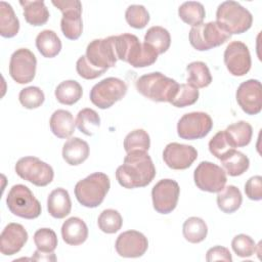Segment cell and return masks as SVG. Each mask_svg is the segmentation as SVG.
Instances as JSON below:
<instances>
[{
	"instance_id": "f546056e",
	"label": "cell",
	"mask_w": 262,
	"mask_h": 262,
	"mask_svg": "<svg viewBox=\"0 0 262 262\" xmlns=\"http://www.w3.org/2000/svg\"><path fill=\"white\" fill-rule=\"evenodd\" d=\"M54 94L57 101L61 104L73 105L82 97L83 89L77 81L66 80L57 85Z\"/></svg>"
},
{
	"instance_id": "277c9868",
	"label": "cell",
	"mask_w": 262,
	"mask_h": 262,
	"mask_svg": "<svg viewBox=\"0 0 262 262\" xmlns=\"http://www.w3.org/2000/svg\"><path fill=\"white\" fill-rule=\"evenodd\" d=\"M111 187V181L106 174L95 172L80 180L75 185L77 201L86 208H96L104 200Z\"/></svg>"
},
{
	"instance_id": "4fadbf2b",
	"label": "cell",
	"mask_w": 262,
	"mask_h": 262,
	"mask_svg": "<svg viewBox=\"0 0 262 262\" xmlns=\"http://www.w3.org/2000/svg\"><path fill=\"white\" fill-rule=\"evenodd\" d=\"M198 188L208 192H219L226 184V172L220 166L208 162H201L193 173Z\"/></svg>"
},
{
	"instance_id": "cb8c5ba5",
	"label": "cell",
	"mask_w": 262,
	"mask_h": 262,
	"mask_svg": "<svg viewBox=\"0 0 262 262\" xmlns=\"http://www.w3.org/2000/svg\"><path fill=\"white\" fill-rule=\"evenodd\" d=\"M51 132L58 138H69L75 132L76 123L73 115L66 110L55 111L49 121Z\"/></svg>"
},
{
	"instance_id": "4316f807",
	"label": "cell",
	"mask_w": 262,
	"mask_h": 262,
	"mask_svg": "<svg viewBox=\"0 0 262 262\" xmlns=\"http://www.w3.org/2000/svg\"><path fill=\"white\" fill-rule=\"evenodd\" d=\"M229 143L235 147H244L251 142L253 135L252 126L246 121H238L229 125L225 130Z\"/></svg>"
},
{
	"instance_id": "d4e9b609",
	"label": "cell",
	"mask_w": 262,
	"mask_h": 262,
	"mask_svg": "<svg viewBox=\"0 0 262 262\" xmlns=\"http://www.w3.org/2000/svg\"><path fill=\"white\" fill-rule=\"evenodd\" d=\"M19 4L24 9V16L28 24L38 27L43 26L49 18V11L44 1L20 0Z\"/></svg>"
},
{
	"instance_id": "d6986e66",
	"label": "cell",
	"mask_w": 262,
	"mask_h": 262,
	"mask_svg": "<svg viewBox=\"0 0 262 262\" xmlns=\"http://www.w3.org/2000/svg\"><path fill=\"white\" fill-rule=\"evenodd\" d=\"M115 248L121 257L138 258L145 254L148 241L143 233L137 230H127L117 237Z\"/></svg>"
},
{
	"instance_id": "f35d334b",
	"label": "cell",
	"mask_w": 262,
	"mask_h": 262,
	"mask_svg": "<svg viewBox=\"0 0 262 262\" xmlns=\"http://www.w3.org/2000/svg\"><path fill=\"white\" fill-rule=\"evenodd\" d=\"M199 95L198 88L187 83L179 84L177 92L170 103L176 107H185L195 103L199 99Z\"/></svg>"
},
{
	"instance_id": "e575fe53",
	"label": "cell",
	"mask_w": 262,
	"mask_h": 262,
	"mask_svg": "<svg viewBox=\"0 0 262 262\" xmlns=\"http://www.w3.org/2000/svg\"><path fill=\"white\" fill-rule=\"evenodd\" d=\"M221 164L229 176L235 177L244 174L249 169L250 160L245 154L234 149L221 160Z\"/></svg>"
},
{
	"instance_id": "f6af8a7d",
	"label": "cell",
	"mask_w": 262,
	"mask_h": 262,
	"mask_svg": "<svg viewBox=\"0 0 262 262\" xmlns=\"http://www.w3.org/2000/svg\"><path fill=\"white\" fill-rule=\"evenodd\" d=\"M76 70H77L78 75L81 78L86 79V80L96 79L105 73L104 71L98 70V69L94 68L93 66H91L89 63V61L87 60L86 55H82L79 57V59L76 62Z\"/></svg>"
},
{
	"instance_id": "44dd1931",
	"label": "cell",
	"mask_w": 262,
	"mask_h": 262,
	"mask_svg": "<svg viewBox=\"0 0 262 262\" xmlns=\"http://www.w3.org/2000/svg\"><path fill=\"white\" fill-rule=\"evenodd\" d=\"M61 236L66 244L70 246H79L88 237V227L79 217L67 219L61 226Z\"/></svg>"
},
{
	"instance_id": "9c48e42d",
	"label": "cell",
	"mask_w": 262,
	"mask_h": 262,
	"mask_svg": "<svg viewBox=\"0 0 262 262\" xmlns=\"http://www.w3.org/2000/svg\"><path fill=\"white\" fill-rule=\"evenodd\" d=\"M14 169L21 179L40 187L48 185L54 177L52 167L37 157L20 158Z\"/></svg>"
},
{
	"instance_id": "3957f363",
	"label": "cell",
	"mask_w": 262,
	"mask_h": 262,
	"mask_svg": "<svg viewBox=\"0 0 262 262\" xmlns=\"http://www.w3.org/2000/svg\"><path fill=\"white\" fill-rule=\"evenodd\" d=\"M135 85L141 95L157 102H171L179 86L174 79L160 72H152L139 77Z\"/></svg>"
},
{
	"instance_id": "6da1fadb",
	"label": "cell",
	"mask_w": 262,
	"mask_h": 262,
	"mask_svg": "<svg viewBox=\"0 0 262 262\" xmlns=\"http://www.w3.org/2000/svg\"><path fill=\"white\" fill-rule=\"evenodd\" d=\"M155 176L156 168L147 151L128 152L116 171L119 184L128 189L147 186Z\"/></svg>"
},
{
	"instance_id": "ffe728a7",
	"label": "cell",
	"mask_w": 262,
	"mask_h": 262,
	"mask_svg": "<svg viewBox=\"0 0 262 262\" xmlns=\"http://www.w3.org/2000/svg\"><path fill=\"white\" fill-rule=\"evenodd\" d=\"M28 241V232L19 223H8L0 235V252L5 256L18 253Z\"/></svg>"
},
{
	"instance_id": "d6a6232c",
	"label": "cell",
	"mask_w": 262,
	"mask_h": 262,
	"mask_svg": "<svg viewBox=\"0 0 262 262\" xmlns=\"http://www.w3.org/2000/svg\"><path fill=\"white\" fill-rule=\"evenodd\" d=\"M182 233L187 242L199 244L207 237L208 226L202 218L189 217L183 223Z\"/></svg>"
},
{
	"instance_id": "b9f144b4",
	"label": "cell",
	"mask_w": 262,
	"mask_h": 262,
	"mask_svg": "<svg viewBox=\"0 0 262 262\" xmlns=\"http://www.w3.org/2000/svg\"><path fill=\"white\" fill-rule=\"evenodd\" d=\"M18 99L24 107L28 110H33L43 104L45 100V95L39 87L30 86L20 90L18 94Z\"/></svg>"
},
{
	"instance_id": "e0dca14e",
	"label": "cell",
	"mask_w": 262,
	"mask_h": 262,
	"mask_svg": "<svg viewBox=\"0 0 262 262\" xmlns=\"http://www.w3.org/2000/svg\"><path fill=\"white\" fill-rule=\"evenodd\" d=\"M236 101L247 115H257L262 110V87L259 80L249 79L243 82L235 93Z\"/></svg>"
},
{
	"instance_id": "d590c367",
	"label": "cell",
	"mask_w": 262,
	"mask_h": 262,
	"mask_svg": "<svg viewBox=\"0 0 262 262\" xmlns=\"http://www.w3.org/2000/svg\"><path fill=\"white\" fill-rule=\"evenodd\" d=\"M75 123L79 131L87 136H92L100 126V118L94 110L86 107L78 113Z\"/></svg>"
},
{
	"instance_id": "8d00e7d4",
	"label": "cell",
	"mask_w": 262,
	"mask_h": 262,
	"mask_svg": "<svg viewBox=\"0 0 262 262\" xmlns=\"http://www.w3.org/2000/svg\"><path fill=\"white\" fill-rule=\"evenodd\" d=\"M150 146V138L148 133L143 129H135L128 133L124 139V149L128 154L130 151H147Z\"/></svg>"
},
{
	"instance_id": "30bf717a",
	"label": "cell",
	"mask_w": 262,
	"mask_h": 262,
	"mask_svg": "<svg viewBox=\"0 0 262 262\" xmlns=\"http://www.w3.org/2000/svg\"><path fill=\"white\" fill-rule=\"evenodd\" d=\"M51 3L62 12L60 29L63 36L77 40L83 32L82 4L79 0H52Z\"/></svg>"
},
{
	"instance_id": "484cf974",
	"label": "cell",
	"mask_w": 262,
	"mask_h": 262,
	"mask_svg": "<svg viewBox=\"0 0 262 262\" xmlns=\"http://www.w3.org/2000/svg\"><path fill=\"white\" fill-rule=\"evenodd\" d=\"M36 47L46 58L55 57L61 50V41L52 30H44L36 37Z\"/></svg>"
},
{
	"instance_id": "c3c4849f",
	"label": "cell",
	"mask_w": 262,
	"mask_h": 262,
	"mask_svg": "<svg viewBox=\"0 0 262 262\" xmlns=\"http://www.w3.org/2000/svg\"><path fill=\"white\" fill-rule=\"evenodd\" d=\"M32 259L36 260V261H49L50 262V261H55L56 257L53 254V252L52 253H44L39 250H36Z\"/></svg>"
},
{
	"instance_id": "ee69618b",
	"label": "cell",
	"mask_w": 262,
	"mask_h": 262,
	"mask_svg": "<svg viewBox=\"0 0 262 262\" xmlns=\"http://www.w3.org/2000/svg\"><path fill=\"white\" fill-rule=\"evenodd\" d=\"M231 248L238 257L248 258L255 254L257 246L255 241L251 236L241 233L232 238Z\"/></svg>"
},
{
	"instance_id": "4dcf8cb0",
	"label": "cell",
	"mask_w": 262,
	"mask_h": 262,
	"mask_svg": "<svg viewBox=\"0 0 262 262\" xmlns=\"http://www.w3.org/2000/svg\"><path fill=\"white\" fill-rule=\"evenodd\" d=\"M144 43L149 45L158 54H163L171 45V36L165 28L154 26L145 33Z\"/></svg>"
},
{
	"instance_id": "ab89813d",
	"label": "cell",
	"mask_w": 262,
	"mask_h": 262,
	"mask_svg": "<svg viewBox=\"0 0 262 262\" xmlns=\"http://www.w3.org/2000/svg\"><path fill=\"white\" fill-rule=\"evenodd\" d=\"M128 25L134 29H143L149 21V13L143 5H129L125 11Z\"/></svg>"
},
{
	"instance_id": "7c38bea8",
	"label": "cell",
	"mask_w": 262,
	"mask_h": 262,
	"mask_svg": "<svg viewBox=\"0 0 262 262\" xmlns=\"http://www.w3.org/2000/svg\"><path fill=\"white\" fill-rule=\"evenodd\" d=\"M213 128L211 117L204 112L183 115L177 124V134L185 140H194L207 136Z\"/></svg>"
},
{
	"instance_id": "2e32d148",
	"label": "cell",
	"mask_w": 262,
	"mask_h": 262,
	"mask_svg": "<svg viewBox=\"0 0 262 262\" xmlns=\"http://www.w3.org/2000/svg\"><path fill=\"white\" fill-rule=\"evenodd\" d=\"M223 57L227 71L233 76H245L251 69L252 60L249 48L241 41L230 42L225 48Z\"/></svg>"
},
{
	"instance_id": "60d3db41",
	"label": "cell",
	"mask_w": 262,
	"mask_h": 262,
	"mask_svg": "<svg viewBox=\"0 0 262 262\" xmlns=\"http://www.w3.org/2000/svg\"><path fill=\"white\" fill-rule=\"evenodd\" d=\"M235 148L229 143L225 131L217 132L209 141L210 152L220 161L226 158Z\"/></svg>"
},
{
	"instance_id": "8992f818",
	"label": "cell",
	"mask_w": 262,
	"mask_h": 262,
	"mask_svg": "<svg viewBox=\"0 0 262 262\" xmlns=\"http://www.w3.org/2000/svg\"><path fill=\"white\" fill-rule=\"evenodd\" d=\"M8 210L15 216L35 219L40 216L42 208L31 189L24 184L13 185L6 198Z\"/></svg>"
},
{
	"instance_id": "bcb514c9",
	"label": "cell",
	"mask_w": 262,
	"mask_h": 262,
	"mask_svg": "<svg viewBox=\"0 0 262 262\" xmlns=\"http://www.w3.org/2000/svg\"><path fill=\"white\" fill-rule=\"evenodd\" d=\"M246 195L252 201L262 199V177L259 175L249 178L245 184Z\"/></svg>"
},
{
	"instance_id": "52a82bcc",
	"label": "cell",
	"mask_w": 262,
	"mask_h": 262,
	"mask_svg": "<svg viewBox=\"0 0 262 262\" xmlns=\"http://www.w3.org/2000/svg\"><path fill=\"white\" fill-rule=\"evenodd\" d=\"M188 38L190 45L194 49L206 51L224 44L231 38V35L217 21H209L192 27L189 31Z\"/></svg>"
},
{
	"instance_id": "7bdbcfd3",
	"label": "cell",
	"mask_w": 262,
	"mask_h": 262,
	"mask_svg": "<svg viewBox=\"0 0 262 262\" xmlns=\"http://www.w3.org/2000/svg\"><path fill=\"white\" fill-rule=\"evenodd\" d=\"M34 243L37 250L52 253L57 247V236L50 228H40L34 233Z\"/></svg>"
},
{
	"instance_id": "836d02e7",
	"label": "cell",
	"mask_w": 262,
	"mask_h": 262,
	"mask_svg": "<svg viewBox=\"0 0 262 262\" xmlns=\"http://www.w3.org/2000/svg\"><path fill=\"white\" fill-rule=\"evenodd\" d=\"M178 15L185 24L195 27L203 23L206 17V11L202 3L196 1H187L179 6Z\"/></svg>"
},
{
	"instance_id": "9a60e30c",
	"label": "cell",
	"mask_w": 262,
	"mask_h": 262,
	"mask_svg": "<svg viewBox=\"0 0 262 262\" xmlns=\"http://www.w3.org/2000/svg\"><path fill=\"white\" fill-rule=\"evenodd\" d=\"M180 194L179 184L173 179H162L151 189L154 209L160 214H169L177 206Z\"/></svg>"
},
{
	"instance_id": "74e56055",
	"label": "cell",
	"mask_w": 262,
	"mask_h": 262,
	"mask_svg": "<svg viewBox=\"0 0 262 262\" xmlns=\"http://www.w3.org/2000/svg\"><path fill=\"white\" fill-rule=\"evenodd\" d=\"M99 229L104 233H116L123 225V218L121 214L114 209L103 210L97 219Z\"/></svg>"
},
{
	"instance_id": "f1b7e54d",
	"label": "cell",
	"mask_w": 262,
	"mask_h": 262,
	"mask_svg": "<svg viewBox=\"0 0 262 262\" xmlns=\"http://www.w3.org/2000/svg\"><path fill=\"white\" fill-rule=\"evenodd\" d=\"M19 31V21L12 6L5 2H0V35L4 38H12Z\"/></svg>"
},
{
	"instance_id": "7402d4cb",
	"label": "cell",
	"mask_w": 262,
	"mask_h": 262,
	"mask_svg": "<svg viewBox=\"0 0 262 262\" xmlns=\"http://www.w3.org/2000/svg\"><path fill=\"white\" fill-rule=\"evenodd\" d=\"M89 151V145L85 140L71 137L63 144L62 158L69 165L78 166L88 159Z\"/></svg>"
},
{
	"instance_id": "1f68e13d",
	"label": "cell",
	"mask_w": 262,
	"mask_h": 262,
	"mask_svg": "<svg viewBox=\"0 0 262 262\" xmlns=\"http://www.w3.org/2000/svg\"><path fill=\"white\" fill-rule=\"evenodd\" d=\"M187 84L195 88L208 87L212 82V76L208 66L203 61H192L186 67Z\"/></svg>"
},
{
	"instance_id": "7a4b0ae2",
	"label": "cell",
	"mask_w": 262,
	"mask_h": 262,
	"mask_svg": "<svg viewBox=\"0 0 262 262\" xmlns=\"http://www.w3.org/2000/svg\"><path fill=\"white\" fill-rule=\"evenodd\" d=\"M115 48L118 59L133 68L149 67L156 62L159 55L149 45L140 43L135 35L127 33L115 36Z\"/></svg>"
},
{
	"instance_id": "8fae6325",
	"label": "cell",
	"mask_w": 262,
	"mask_h": 262,
	"mask_svg": "<svg viewBox=\"0 0 262 262\" xmlns=\"http://www.w3.org/2000/svg\"><path fill=\"white\" fill-rule=\"evenodd\" d=\"M86 58L91 66L104 72L115 67L118 60L115 48V36L92 40L87 45Z\"/></svg>"
},
{
	"instance_id": "ba28073f",
	"label": "cell",
	"mask_w": 262,
	"mask_h": 262,
	"mask_svg": "<svg viewBox=\"0 0 262 262\" xmlns=\"http://www.w3.org/2000/svg\"><path fill=\"white\" fill-rule=\"evenodd\" d=\"M127 90V84L123 80L108 77L92 87L89 97L95 106L105 110L121 100L126 95Z\"/></svg>"
},
{
	"instance_id": "5b68a950",
	"label": "cell",
	"mask_w": 262,
	"mask_h": 262,
	"mask_svg": "<svg viewBox=\"0 0 262 262\" xmlns=\"http://www.w3.org/2000/svg\"><path fill=\"white\" fill-rule=\"evenodd\" d=\"M216 21L230 35L247 32L253 24L252 13L236 1L222 2L216 11Z\"/></svg>"
},
{
	"instance_id": "7dc6e473",
	"label": "cell",
	"mask_w": 262,
	"mask_h": 262,
	"mask_svg": "<svg viewBox=\"0 0 262 262\" xmlns=\"http://www.w3.org/2000/svg\"><path fill=\"white\" fill-rule=\"evenodd\" d=\"M206 260L208 262H213V261L231 262L232 257L227 248L222 247V246H215L207 251Z\"/></svg>"
},
{
	"instance_id": "5bb4252c",
	"label": "cell",
	"mask_w": 262,
	"mask_h": 262,
	"mask_svg": "<svg viewBox=\"0 0 262 262\" xmlns=\"http://www.w3.org/2000/svg\"><path fill=\"white\" fill-rule=\"evenodd\" d=\"M36 56L28 48H19L10 56L9 75L18 84L32 82L36 75Z\"/></svg>"
},
{
	"instance_id": "83f0119b",
	"label": "cell",
	"mask_w": 262,
	"mask_h": 262,
	"mask_svg": "<svg viewBox=\"0 0 262 262\" xmlns=\"http://www.w3.org/2000/svg\"><path fill=\"white\" fill-rule=\"evenodd\" d=\"M217 193V205L222 212L231 214L239 209L243 203V196L236 186L228 185Z\"/></svg>"
},
{
	"instance_id": "ac0fdd59",
	"label": "cell",
	"mask_w": 262,
	"mask_h": 262,
	"mask_svg": "<svg viewBox=\"0 0 262 262\" xmlns=\"http://www.w3.org/2000/svg\"><path fill=\"white\" fill-rule=\"evenodd\" d=\"M198 158L196 149L187 144L171 142L163 151L165 164L173 170H185L189 168Z\"/></svg>"
},
{
	"instance_id": "603a6c76",
	"label": "cell",
	"mask_w": 262,
	"mask_h": 262,
	"mask_svg": "<svg viewBox=\"0 0 262 262\" xmlns=\"http://www.w3.org/2000/svg\"><path fill=\"white\" fill-rule=\"evenodd\" d=\"M72 202L67 189L58 187L50 192L47 199V210L50 216L62 219L71 213Z\"/></svg>"
}]
</instances>
